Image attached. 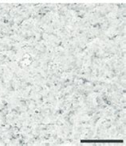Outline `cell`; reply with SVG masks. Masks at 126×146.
Wrapping results in <instances>:
<instances>
[{
  "label": "cell",
  "mask_w": 126,
  "mask_h": 146,
  "mask_svg": "<svg viewBox=\"0 0 126 146\" xmlns=\"http://www.w3.org/2000/svg\"><path fill=\"white\" fill-rule=\"evenodd\" d=\"M16 1H26V0H16ZM28 1H34V0H28Z\"/></svg>",
  "instance_id": "1"
}]
</instances>
